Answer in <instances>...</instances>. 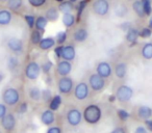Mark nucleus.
<instances>
[{"label":"nucleus","mask_w":152,"mask_h":133,"mask_svg":"<svg viewBox=\"0 0 152 133\" xmlns=\"http://www.w3.org/2000/svg\"><path fill=\"white\" fill-rule=\"evenodd\" d=\"M101 114L102 112L99 106L95 105V104H91L88 107H86L83 116L86 122L89 123V124H96L101 118Z\"/></svg>","instance_id":"obj_1"},{"label":"nucleus","mask_w":152,"mask_h":133,"mask_svg":"<svg viewBox=\"0 0 152 133\" xmlns=\"http://www.w3.org/2000/svg\"><path fill=\"white\" fill-rule=\"evenodd\" d=\"M2 100L7 105H16L20 100V94L18 89L14 87H9L2 94Z\"/></svg>","instance_id":"obj_2"},{"label":"nucleus","mask_w":152,"mask_h":133,"mask_svg":"<svg viewBox=\"0 0 152 133\" xmlns=\"http://www.w3.org/2000/svg\"><path fill=\"white\" fill-rule=\"evenodd\" d=\"M115 96L120 102H128L133 96V89L128 85H120L117 89Z\"/></svg>","instance_id":"obj_3"},{"label":"nucleus","mask_w":152,"mask_h":133,"mask_svg":"<svg viewBox=\"0 0 152 133\" xmlns=\"http://www.w3.org/2000/svg\"><path fill=\"white\" fill-rule=\"evenodd\" d=\"M41 73V65L36 61H30L25 68V76L30 80H36L39 78Z\"/></svg>","instance_id":"obj_4"},{"label":"nucleus","mask_w":152,"mask_h":133,"mask_svg":"<svg viewBox=\"0 0 152 133\" xmlns=\"http://www.w3.org/2000/svg\"><path fill=\"white\" fill-rule=\"evenodd\" d=\"M110 11V3L107 0H95L93 3V12L98 16H105Z\"/></svg>","instance_id":"obj_5"},{"label":"nucleus","mask_w":152,"mask_h":133,"mask_svg":"<svg viewBox=\"0 0 152 133\" xmlns=\"http://www.w3.org/2000/svg\"><path fill=\"white\" fill-rule=\"evenodd\" d=\"M89 85L86 82H79L78 84L76 85L75 89H74V96L77 100H86L89 97Z\"/></svg>","instance_id":"obj_6"},{"label":"nucleus","mask_w":152,"mask_h":133,"mask_svg":"<svg viewBox=\"0 0 152 133\" xmlns=\"http://www.w3.org/2000/svg\"><path fill=\"white\" fill-rule=\"evenodd\" d=\"M57 89L61 94H69L73 89V80L68 76L61 77L57 82Z\"/></svg>","instance_id":"obj_7"},{"label":"nucleus","mask_w":152,"mask_h":133,"mask_svg":"<svg viewBox=\"0 0 152 133\" xmlns=\"http://www.w3.org/2000/svg\"><path fill=\"white\" fill-rule=\"evenodd\" d=\"M89 84L91 86V89L95 92H99L101 89H103L104 85H105V81H104V78L100 77L97 73H94L90 76L89 78Z\"/></svg>","instance_id":"obj_8"},{"label":"nucleus","mask_w":152,"mask_h":133,"mask_svg":"<svg viewBox=\"0 0 152 133\" xmlns=\"http://www.w3.org/2000/svg\"><path fill=\"white\" fill-rule=\"evenodd\" d=\"M81 118H83V114L78 109H70L67 112V121L71 126H77L80 124Z\"/></svg>","instance_id":"obj_9"},{"label":"nucleus","mask_w":152,"mask_h":133,"mask_svg":"<svg viewBox=\"0 0 152 133\" xmlns=\"http://www.w3.org/2000/svg\"><path fill=\"white\" fill-rule=\"evenodd\" d=\"M96 71H97V74L104 79L108 78V77L112 75V72H113L110 65L108 63H106V61H101V63H98Z\"/></svg>","instance_id":"obj_10"},{"label":"nucleus","mask_w":152,"mask_h":133,"mask_svg":"<svg viewBox=\"0 0 152 133\" xmlns=\"http://www.w3.org/2000/svg\"><path fill=\"white\" fill-rule=\"evenodd\" d=\"M1 126L4 130L12 131L16 127V118L13 113H7L2 118H1Z\"/></svg>","instance_id":"obj_11"},{"label":"nucleus","mask_w":152,"mask_h":133,"mask_svg":"<svg viewBox=\"0 0 152 133\" xmlns=\"http://www.w3.org/2000/svg\"><path fill=\"white\" fill-rule=\"evenodd\" d=\"M7 47L15 53H21L23 50V42L18 38H12L7 41Z\"/></svg>","instance_id":"obj_12"},{"label":"nucleus","mask_w":152,"mask_h":133,"mask_svg":"<svg viewBox=\"0 0 152 133\" xmlns=\"http://www.w3.org/2000/svg\"><path fill=\"white\" fill-rule=\"evenodd\" d=\"M72 71V65L70 61L67 60H61L57 63V73L61 77H65L69 75Z\"/></svg>","instance_id":"obj_13"},{"label":"nucleus","mask_w":152,"mask_h":133,"mask_svg":"<svg viewBox=\"0 0 152 133\" xmlns=\"http://www.w3.org/2000/svg\"><path fill=\"white\" fill-rule=\"evenodd\" d=\"M76 56V51L72 45H68V46H64L63 52H61V58L64 60H67L71 63Z\"/></svg>","instance_id":"obj_14"},{"label":"nucleus","mask_w":152,"mask_h":133,"mask_svg":"<svg viewBox=\"0 0 152 133\" xmlns=\"http://www.w3.org/2000/svg\"><path fill=\"white\" fill-rule=\"evenodd\" d=\"M54 121H55V116H54V111H52V110L50 109L45 110L41 114V122L44 125H46V126L52 125L54 123Z\"/></svg>","instance_id":"obj_15"},{"label":"nucleus","mask_w":152,"mask_h":133,"mask_svg":"<svg viewBox=\"0 0 152 133\" xmlns=\"http://www.w3.org/2000/svg\"><path fill=\"white\" fill-rule=\"evenodd\" d=\"M115 74L118 78L123 79L127 74V65L125 63H119L115 67Z\"/></svg>","instance_id":"obj_16"},{"label":"nucleus","mask_w":152,"mask_h":133,"mask_svg":"<svg viewBox=\"0 0 152 133\" xmlns=\"http://www.w3.org/2000/svg\"><path fill=\"white\" fill-rule=\"evenodd\" d=\"M137 114H139V118H142V120H144V121L149 120V118L152 116V109L149 107V106L143 105L139 108Z\"/></svg>","instance_id":"obj_17"},{"label":"nucleus","mask_w":152,"mask_h":133,"mask_svg":"<svg viewBox=\"0 0 152 133\" xmlns=\"http://www.w3.org/2000/svg\"><path fill=\"white\" fill-rule=\"evenodd\" d=\"M55 39L53 38H44L41 40V42L39 43V47H40L42 50H48V49H51L52 47H54L55 45Z\"/></svg>","instance_id":"obj_18"},{"label":"nucleus","mask_w":152,"mask_h":133,"mask_svg":"<svg viewBox=\"0 0 152 133\" xmlns=\"http://www.w3.org/2000/svg\"><path fill=\"white\" fill-rule=\"evenodd\" d=\"M88 36H89V33H88L87 30H86L85 28H79V29L75 30L73 38H74V40H75L76 42L83 43V42H85V41L87 40Z\"/></svg>","instance_id":"obj_19"},{"label":"nucleus","mask_w":152,"mask_h":133,"mask_svg":"<svg viewBox=\"0 0 152 133\" xmlns=\"http://www.w3.org/2000/svg\"><path fill=\"white\" fill-rule=\"evenodd\" d=\"M137 38H139V31L134 28H130L126 31V41L128 43H130L131 46L134 44H137Z\"/></svg>","instance_id":"obj_20"},{"label":"nucleus","mask_w":152,"mask_h":133,"mask_svg":"<svg viewBox=\"0 0 152 133\" xmlns=\"http://www.w3.org/2000/svg\"><path fill=\"white\" fill-rule=\"evenodd\" d=\"M12 21V13L7 9L0 11V25H9Z\"/></svg>","instance_id":"obj_21"},{"label":"nucleus","mask_w":152,"mask_h":133,"mask_svg":"<svg viewBox=\"0 0 152 133\" xmlns=\"http://www.w3.org/2000/svg\"><path fill=\"white\" fill-rule=\"evenodd\" d=\"M74 9V4L71 1H63L59 3L58 5V11L63 14H71V12Z\"/></svg>","instance_id":"obj_22"},{"label":"nucleus","mask_w":152,"mask_h":133,"mask_svg":"<svg viewBox=\"0 0 152 133\" xmlns=\"http://www.w3.org/2000/svg\"><path fill=\"white\" fill-rule=\"evenodd\" d=\"M47 19L44 17V16H39L38 18L36 19V22H34V27H36L37 30L39 31H44L46 29V26H47Z\"/></svg>","instance_id":"obj_23"},{"label":"nucleus","mask_w":152,"mask_h":133,"mask_svg":"<svg viewBox=\"0 0 152 133\" xmlns=\"http://www.w3.org/2000/svg\"><path fill=\"white\" fill-rule=\"evenodd\" d=\"M59 17V11L55 7H50L48 11L46 12V16L45 18L47 19V21L50 22H55Z\"/></svg>","instance_id":"obj_24"},{"label":"nucleus","mask_w":152,"mask_h":133,"mask_svg":"<svg viewBox=\"0 0 152 133\" xmlns=\"http://www.w3.org/2000/svg\"><path fill=\"white\" fill-rule=\"evenodd\" d=\"M132 9H133V12H134L140 18L145 17V12H144V7H143L141 0H135L134 2L132 3Z\"/></svg>","instance_id":"obj_25"},{"label":"nucleus","mask_w":152,"mask_h":133,"mask_svg":"<svg viewBox=\"0 0 152 133\" xmlns=\"http://www.w3.org/2000/svg\"><path fill=\"white\" fill-rule=\"evenodd\" d=\"M142 56L145 59H152V43H147L142 47Z\"/></svg>","instance_id":"obj_26"},{"label":"nucleus","mask_w":152,"mask_h":133,"mask_svg":"<svg viewBox=\"0 0 152 133\" xmlns=\"http://www.w3.org/2000/svg\"><path fill=\"white\" fill-rule=\"evenodd\" d=\"M61 104V97L59 95H56L54 97H52V99L50 100V103H49V109L55 111L59 108Z\"/></svg>","instance_id":"obj_27"},{"label":"nucleus","mask_w":152,"mask_h":133,"mask_svg":"<svg viewBox=\"0 0 152 133\" xmlns=\"http://www.w3.org/2000/svg\"><path fill=\"white\" fill-rule=\"evenodd\" d=\"M63 23L66 27H72L75 23V17L72 14H64L63 15Z\"/></svg>","instance_id":"obj_28"},{"label":"nucleus","mask_w":152,"mask_h":133,"mask_svg":"<svg viewBox=\"0 0 152 133\" xmlns=\"http://www.w3.org/2000/svg\"><path fill=\"white\" fill-rule=\"evenodd\" d=\"M23 4V0H7V7L12 11H18Z\"/></svg>","instance_id":"obj_29"},{"label":"nucleus","mask_w":152,"mask_h":133,"mask_svg":"<svg viewBox=\"0 0 152 133\" xmlns=\"http://www.w3.org/2000/svg\"><path fill=\"white\" fill-rule=\"evenodd\" d=\"M41 96H42V91L39 87L34 86L29 89V97L34 101H39L41 99Z\"/></svg>","instance_id":"obj_30"},{"label":"nucleus","mask_w":152,"mask_h":133,"mask_svg":"<svg viewBox=\"0 0 152 133\" xmlns=\"http://www.w3.org/2000/svg\"><path fill=\"white\" fill-rule=\"evenodd\" d=\"M89 2H90V0H81V1H79L78 7H77V21L80 20L81 15H83V11H85V9L87 7Z\"/></svg>","instance_id":"obj_31"},{"label":"nucleus","mask_w":152,"mask_h":133,"mask_svg":"<svg viewBox=\"0 0 152 133\" xmlns=\"http://www.w3.org/2000/svg\"><path fill=\"white\" fill-rule=\"evenodd\" d=\"M42 31H39V30L34 29L31 32V36H30V41L34 45H39V43L42 40Z\"/></svg>","instance_id":"obj_32"},{"label":"nucleus","mask_w":152,"mask_h":133,"mask_svg":"<svg viewBox=\"0 0 152 133\" xmlns=\"http://www.w3.org/2000/svg\"><path fill=\"white\" fill-rule=\"evenodd\" d=\"M142 4L144 7V12H145V16H150L152 14V5H151V0H141Z\"/></svg>","instance_id":"obj_33"},{"label":"nucleus","mask_w":152,"mask_h":133,"mask_svg":"<svg viewBox=\"0 0 152 133\" xmlns=\"http://www.w3.org/2000/svg\"><path fill=\"white\" fill-rule=\"evenodd\" d=\"M19 65V60H18L17 57L15 56H11L7 59V67H9L10 70H15L16 68Z\"/></svg>","instance_id":"obj_34"},{"label":"nucleus","mask_w":152,"mask_h":133,"mask_svg":"<svg viewBox=\"0 0 152 133\" xmlns=\"http://www.w3.org/2000/svg\"><path fill=\"white\" fill-rule=\"evenodd\" d=\"M66 40H67V32L66 31H59L58 33L56 34L55 42H56L57 44H59V45L64 44V43L66 42Z\"/></svg>","instance_id":"obj_35"},{"label":"nucleus","mask_w":152,"mask_h":133,"mask_svg":"<svg viewBox=\"0 0 152 133\" xmlns=\"http://www.w3.org/2000/svg\"><path fill=\"white\" fill-rule=\"evenodd\" d=\"M115 13H116V15L118 16V17L122 18V17H125L127 14V7H125V5H119L118 7H117L116 9H115Z\"/></svg>","instance_id":"obj_36"},{"label":"nucleus","mask_w":152,"mask_h":133,"mask_svg":"<svg viewBox=\"0 0 152 133\" xmlns=\"http://www.w3.org/2000/svg\"><path fill=\"white\" fill-rule=\"evenodd\" d=\"M24 19H25L28 27H29V28H34V22H36V18H34V16L25 15V16H24Z\"/></svg>","instance_id":"obj_37"},{"label":"nucleus","mask_w":152,"mask_h":133,"mask_svg":"<svg viewBox=\"0 0 152 133\" xmlns=\"http://www.w3.org/2000/svg\"><path fill=\"white\" fill-rule=\"evenodd\" d=\"M151 34H152V30L150 29V28H148V27L143 28V29L139 32V36H141V38H143V39L150 38V36H151Z\"/></svg>","instance_id":"obj_38"},{"label":"nucleus","mask_w":152,"mask_h":133,"mask_svg":"<svg viewBox=\"0 0 152 133\" xmlns=\"http://www.w3.org/2000/svg\"><path fill=\"white\" fill-rule=\"evenodd\" d=\"M52 67H53V63H51L50 60H47V61H45V63H43L42 67H41V69H42L43 72H44L45 74H48V73L50 72L51 69H52Z\"/></svg>","instance_id":"obj_39"},{"label":"nucleus","mask_w":152,"mask_h":133,"mask_svg":"<svg viewBox=\"0 0 152 133\" xmlns=\"http://www.w3.org/2000/svg\"><path fill=\"white\" fill-rule=\"evenodd\" d=\"M117 114H118L119 118L122 121H127L129 118V116H130L129 112H127L126 110H124V109H119L118 111H117Z\"/></svg>","instance_id":"obj_40"},{"label":"nucleus","mask_w":152,"mask_h":133,"mask_svg":"<svg viewBox=\"0 0 152 133\" xmlns=\"http://www.w3.org/2000/svg\"><path fill=\"white\" fill-rule=\"evenodd\" d=\"M28 2L34 7H41L47 2V0H28Z\"/></svg>","instance_id":"obj_41"},{"label":"nucleus","mask_w":152,"mask_h":133,"mask_svg":"<svg viewBox=\"0 0 152 133\" xmlns=\"http://www.w3.org/2000/svg\"><path fill=\"white\" fill-rule=\"evenodd\" d=\"M41 99H43L45 102L50 101V100L52 99L50 91H48V89H44V91H42V96H41Z\"/></svg>","instance_id":"obj_42"},{"label":"nucleus","mask_w":152,"mask_h":133,"mask_svg":"<svg viewBox=\"0 0 152 133\" xmlns=\"http://www.w3.org/2000/svg\"><path fill=\"white\" fill-rule=\"evenodd\" d=\"M63 48H64L63 45H59V46L55 47L54 53H55V56H56L57 58H61V52H63Z\"/></svg>","instance_id":"obj_43"},{"label":"nucleus","mask_w":152,"mask_h":133,"mask_svg":"<svg viewBox=\"0 0 152 133\" xmlns=\"http://www.w3.org/2000/svg\"><path fill=\"white\" fill-rule=\"evenodd\" d=\"M27 109H28V105H27V103H22V104H20V106H19V108H18V112H20V113H25L26 111H27Z\"/></svg>","instance_id":"obj_44"},{"label":"nucleus","mask_w":152,"mask_h":133,"mask_svg":"<svg viewBox=\"0 0 152 133\" xmlns=\"http://www.w3.org/2000/svg\"><path fill=\"white\" fill-rule=\"evenodd\" d=\"M7 105L5 104H0V120L7 113Z\"/></svg>","instance_id":"obj_45"},{"label":"nucleus","mask_w":152,"mask_h":133,"mask_svg":"<svg viewBox=\"0 0 152 133\" xmlns=\"http://www.w3.org/2000/svg\"><path fill=\"white\" fill-rule=\"evenodd\" d=\"M47 133H61V129L59 127H50L47 130Z\"/></svg>","instance_id":"obj_46"},{"label":"nucleus","mask_w":152,"mask_h":133,"mask_svg":"<svg viewBox=\"0 0 152 133\" xmlns=\"http://www.w3.org/2000/svg\"><path fill=\"white\" fill-rule=\"evenodd\" d=\"M134 133H148V131H147V129H146L145 127L140 126V127H137V128L135 129Z\"/></svg>","instance_id":"obj_47"},{"label":"nucleus","mask_w":152,"mask_h":133,"mask_svg":"<svg viewBox=\"0 0 152 133\" xmlns=\"http://www.w3.org/2000/svg\"><path fill=\"white\" fill-rule=\"evenodd\" d=\"M145 125L147 127V129H149L150 131H152V120H146Z\"/></svg>","instance_id":"obj_48"},{"label":"nucleus","mask_w":152,"mask_h":133,"mask_svg":"<svg viewBox=\"0 0 152 133\" xmlns=\"http://www.w3.org/2000/svg\"><path fill=\"white\" fill-rule=\"evenodd\" d=\"M110 133H125V130H124V128H122V127H119V128L114 129Z\"/></svg>","instance_id":"obj_49"},{"label":"nucleus","mask_w":152,"mask_h":133,"mask_svg":"<svg viewBox=\"0 0 152 133\" xmlns=\"http://www.w3.org/2000/svg\"><path fill=\"white\" fill-rule=\"evenodd\" d=\"M116 96H110V97H108V101L110 102H115L116 101Z\"/></svg>","instance_id":"obj_50"},{"label":"nucleus","mask_w":152,"mask_h":133,"mask_svg":"<svg viewBox=\"0 0 152 133\" xmlns=\"http://www.w3.org/2000/svg\"><path fill=\"white\" fill-rule=\"evenodd\" d=\"M148 28H150V29L152 30V16H151V18H150V20H149V23H148Z\"/></svg>","instance_id":"obj_51"},{"label":"nucleus","mask_w":152,"mask_h":133,"mask_svg":"<svg viewBox=\"0 0 152 133\" xmlns=\"http://www.w3.org/2000/svg\"><path fill=\"white\" fill-rule=\"evenodd\" d=\"M3 78H4V75H3L2 73H0V82L3 80Z\"/></svg>","instance_id":"obj_52"},{"label":"nucleus","mask_w":152,"mask_h":133,"mask_svg":"<svg viewBox=\"0 0 152 133\" xmlns=\"http://www.w3.org/2000/svg\"><path fill=\"white\" fill-rule=\"evenodd\" d=\"M55 1H57V2L61 3V2H63V1H65V0H55Z\"/></svg>","instance_id":"obj_53"},{"label":"nucleus","mask_w":152,"mask_h":133,"mask_svg":"<svg viewBox=\"0 0 152 133\" xmlns=\"http://www.w3.org/2000/svg\"><path fill=\"white\" fill-rule=\"evenodd\" d=\"M69 1H71V2H76V1H77V0H69Z\"/></svg>","instance_id":"obj_54"},{"label":"nucleus","mask_w":152,"mask_h":133,"mask_svg":"<svg viewBox=\"0 0 152 133\" xmlns=\"http://www.w3.org/2000/svg\"><path fill=\"white\" fill-rule=\"evenodd\" d=\"M3 1H7V0H3Z\"/></svg>","instance_id":"obj_55"}]
</instances>
